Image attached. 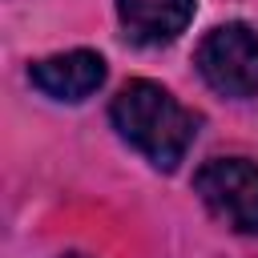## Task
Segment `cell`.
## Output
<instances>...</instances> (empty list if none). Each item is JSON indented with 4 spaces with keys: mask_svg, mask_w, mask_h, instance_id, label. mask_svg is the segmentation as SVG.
Segmentation results:
<instances>
[{
    "mask_svg": "<svg viewBox=\"0 0 258 258\" xmlns=\"http://www.w3.org/2000/svg\"><path fill=\"white\" fill-rule=\"evenodd\" d=\"M109 117L113 129L157 169H173L198 133V117L153 81H129L113 97Z\"/></svg>",
    "mask_w": 258,
    "mask_h": 258,
    "instance_id": "cell-1",
    "label": "cell"
},
{
    "mask_svg": "<svg viewBox=\"0 0 258 258\" xmlns=\"http://www.w3.org/2000/svg\"><path fill=\"white\" fill-rule=\"evenodd\" d=\"M198 73L222 97L258 93V32L250 24H218L198 44Z\"/></svg>",
    "mask_w": 258,
    "mask_h": 258,
    "instance_id": "cell-2",
    "label": "cell"
},
{
    "mask_svg": "<svg viewBox=\"0 0 258 258\" xmlns=\"http://www.w3.org/2000/svg\"><path fill=\"white\" fill-rule=\"evenodd\" d=\"M194 189L214 218L238 234H258V165L246 157H214L194 173Z\"/></svg>",
    "mask_w": 258,
    "mask_h": 258,
    "instance_id": "cell-3",
    "label": "cell"
},
{
    "mask_svg": "<svg viewBox=\"0 0 258 258\" xmlns=\"http://www.w3.org/2000/svg\"><path fill=\"white\" fill-rule=\"evenodd\" d=\"M28 81L52 101H85L89 93L101 89L105 60L97 52H89V48L56 52V56H44V60L28 64Z\"/></svg>",
    "mask_w": 258,
    "mask_h": 258,
    "instance_id": "cell-4",
    "label": "cell"
},
{
    "mask_svg": "<svg viewBox=\"0 0 258 258\" xmlns=\"http://www.w3.org/2000/svg\"><path fill=\"white\" fill-rule=\"evenodd\" d=\"M125 36L137 44H169L194 20V0H117Z\"/></svg>",
    "mask_w": 258,
    "mask_h": 258,
    "instance_id": "cell-5",
    "label": "cell"
},
{
    "mask_svg": "<svg viewBox=\"0 0 258 258\" xmlns=\"http://www.w3.org/2000/svg\"><path fill=\"white\" fill-rule=\"evenodd\" d=\"M60 258H89V254H60Z\"/></svg>",
    "mask_w": 258,
    "mask_h": 258,
    "instance_id": "cell-6",
    "label": "cell"
}]
</instances>
